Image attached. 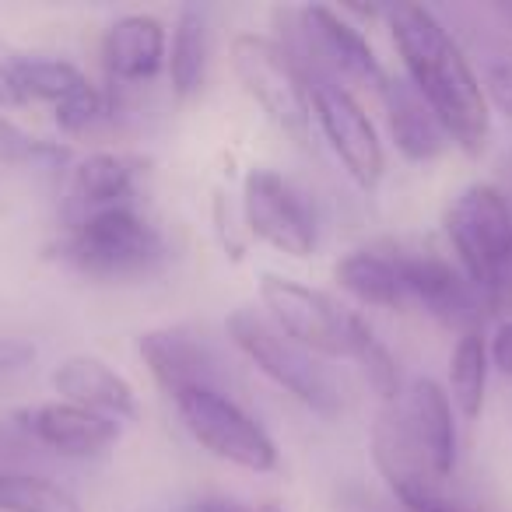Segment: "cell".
<instances>
[{"instance_id":"2","label":"cell","mask_w":512,"mask_h":512,"mask_svg":"<svg viewBox=\"0 0 512 512\" xmlns=\"http://www.w3.org/2000/svg\"><path fill=\"white\" fill-rule=\"evenodd\" d=\"M446 235L488 316L512 313V200L505 190L495 183H470L449 204Z\"/></svg>"},{"instance_id":"21","label":"cell","mask_w":512,"mask_h":512,"mask_svg":"<svg viewBox=\"0 0 512 512\" xmlns=\"http://www.w3.org/2000/svg\"><path fill=\"white\" fill-rule=\"evenodd\" d=\"M134 190V162H127L123 155H88L85 162H78L71 179V204L78 211V221L88 214L109 211V207H123Z\"/></svg>"},{"instance_id":"30","label":"cell","mask_w":512,"mask_h":512,"mask_svg":"<svg viewBox=\"0 0 512 512\" xmlns=\"http://www.w3.org/2000/svg\"><path fill=\"white\" fill-rule=\"evenodd\" d=\"M488 351H491V362H495L498 369L505 372V376H512V320L502 323V327L495 330Z\"/></svg>"},{"instance_id":"6","label":"cell","mask_w":512,"mask_h":512,"mask_svg":"<svg viewBox=\"0 0 512 512\" xmlns=\"http://www.w3.org/2000/svg\"><path fill=\"white\" fill-rule=\"evenodd\" d=\"M179 421L211 456L249 474H271L278 467V446L264 425L246 414L225 386H183L169 393Z\"/></svg>"},{"instance_id":"31","label":"cell","mask_w":512,"mask_h":512,"mask_svg":"<svg viewBox=\"0 0 512 512\" xmlns=\"http://www.w3.org/2000/svg\"><path fill=\"white\" fill-rule=\"evenodd\" d=\"M491 15L498 18V25H502L505 32H512V0H505V4H495V8H491Z\"/></svg>"},{"instance_id":"24","label":"cell","mask_w":512,"mask_h":512,"mask_svg":"<svg viewBox=\"0 0 512 512\" xmlns=\"http://www.w3.org/2000/svg\"><path fill=\"white\" fill-rule=\"evenodd\" d=\"M0 512H81V502L53 477L0 467Z\"/></svg>"},{"instance_id":"8","label":"cell","mask_w":512,"mask_h":512,"mask_svg":"<svg viewBox=\"0 0 512 512\" xmlns=\"http://www.w3.org/2000/svg\"><path fill=\"white\" fill-rule=\"evenodd\" d=\"M386 246H390L393 271H397L400 306L421 309L432 320L446 323L449 330H460V337L481 334L488 309L460 267L449 264L435 249L414 246V242H386Z\"/></svg>"},{"instance_id":"11","label":"cell","mask_w":512,"mask_h":512,"mask_svg":"<svg viewBox=\"0 0 512 512\" xmlns=\"http://www.w3.org/2000/svg\"><path fill=\"white\" fill-rule=\"evenodd\" d=\"M302 78H306L309 88L313 120L320 123V134L327 137L330 151L362 190H372L383 179L386 155L369 113L351 95V88L337 85V81L323 78V74H302Z\"/></svg>"},{"instance_id":"28","label":"cell","mask_w":512,"mask_h":512,"mask_svg":"<svg viewBox=\"0 0 512 512\" xmlns=\"http://www.w3.org/2000/svg\"><path fill=\"white\" fill-rule=\"evenodd\" d=\"M32 358H36V348H32L25 337L0 334V376L22 372L25 365H32Z\"/></svg>"},{"instance_id":"10","label":"cell","mask_w":512,"mask_h":512,"mask_svg":"<svg viewBox=\"0 0 512 512\" xmlns=\"http://www.w3.org/2000/svg\"><path fill=\"white\" fill-rule=\"evenodd\" d=\"M379 418L390 425L393 439L425 470L432 481L446 484L456 467V425L453 400L435 379H411L407 390Z\"/></svg>"},{"instance_id":"25","label":"cell","mask_w":512,"mask_h":512,"mask_svg":"<svg viewBox=\"0 0 512 512\" xmlns=\"http://www.w3.org/2000/svg\"><path fill=\"white\" fill-rule=\"evenodd\" d=\"M383 481L407 512H474L460 498L449 495L446 484L432 481L418 470H390V474H383Z\"/></svg>"},{"instance_id":"19","label":"cell","mask_w":512,"mask_h":512,"mask_svg":"<svg viewBox=\"0 0 512 512\" xmlns=\"http://www.w3.org/2000/svg\"><path fill=\"white\" fill-rule=\"evenodd\" d=\"M334 281L351 299L362 302V306L404 309L400 306V285H397V271H393V256L386 242L351 249L348 256H341L334 267Z\"/></svg>"},{"instance_id":"14","label":"cell","mask_w":512,"mask_h":512,"mask_svg":"<svg viewBox=\"0 0 512 512\" xmlns=\"http://www.w3.org/2000/svg\"><path fill=\"white\" fill-rule=\"evenodd\" d=\"M137 351L165 393H176L183 386H221V362L214 348L186 327L148 330L137 341Z\"/></svg>"},{"instance_id":"1","label":"cell","mask_w":512,"mask_h":512,"mask_svg":"<svg viewBox=\"0 0 512 512\" xmlns=\"http://www.w3.org/2000/svg\"><path fill=\"white\" fill-rule=\"evenodd\" d=\"M383 15L393 43H397L404 78L418 88L428 109L439 116L449 141L463 155L477 158L488 148L491 116L481 85L474 78V67L453 39L449 25L439 18V11L425 8V4H390Z\"/></svg>"},{"instance_id":"13","label":"cell","mask_w":512,"mask_h":512,"mask_svg":"<svg viewBox=\"0 0 512 512\" xmlns=\"http://www.w3.org/2000/svg\"><path fill=\"white\" fill-rule=\"evenodd\" d=\"M15 428L39 446L53 449L60 456H74V460L99 456L120 442V421L88 411V407L67 404V400L22 407L15 414Z\"/></svg>"},{"instance_id":"29","label":"cell","mask_w":512,"mask_h":512,"mask_svg":"<svg viewBox=\"0 0 512 512\" xmlns=\"http://www.w3.org/2000/svg\"><path fill=\"white\" fill-rule=\"evenodd\" d=\"M197 512H285L281 502H235V498H204Z\"/></svg>"},{"instance_id":"9","label":"cell","mask_w":512,"mask_h":512,"mask_svg":"<svg viewBox=\"0 0 512 512\" xmlns=\"http://www.w3.org/2000/svg\"><path fill=\"white\" fill-rule=\"evenodd\" d=\"M232 67L246 95L264 109L267 120L278 123L285 134L302 137L313 120L309 88L295 57L278 39L242 32L232 43Z\"/></svg>"},{"instance_id":"23","label":"cell","mask_w":512,"mask_h":512,"mask_svg":"<svg viewBox=\"0 0 512 512\" xmlns=\"http://www.w3.org/2000/svg\"><path fill=\"white\" fill-rule=\"evenodd\" d=\"M491 351L481 334H463L449 355V400L467 421L484 411V390H488Z\"/></svg>"},{"instance_id":"4","label":"cell","mask_w":512,"mask_h":512,"mask_svg":"<svg viewBox=\"0 0 512 512\" xmlns=\"http://www.w3.org/2000/svg\"><path fill=\"white\" fill-rule=\"evenodd\" d=\"M260 302L267 309V320L281 334H288L295 344L320 358H351L362 365L379 348V337L355 309H348L320 288L302 285V281L264 274Z\"/></svg>"},{"instance_id":"27","label":"cell","mask_w":512,"mask_h":512,"mask_svg":"<svg viewBox=\"0 0 512 512\" xmlns=\"http://www.w3.org/2000/svg\"><path fill=\"white\" fill-rule=\"evenodd\" d=\"M337 512H407L397 498H383L362 484H344L337 491Z\"/></svg>"},{"instance_id":"17","label":"cell","mask_w":512,"mask_h":512,"mask_svg":"<svg viewBox=\"0 0 512 512\" xmlns=\"http://www.w3.org/2000/svg\"><path fill=\"white\" fill-rule=\"evenodd\" d=\"M386 123L397 151L407 162H435L449 151V134L439 123V116L428 109V102L418 95V88L407 78H390L383 92Z\"/></svg>"},{"instance_id":"3","label":"cell","mask_w":512,"mask_h":512,"mask_svg":"<svg viewBox=\"0 0 512 512\" xmlns=\"http://www.w3.org/2000/svg\"><path fill=\"white\" fill-rule=\"evenodd\" d=\"M60 264L92 281H137L169 260L162 232L130 204L74 221L57 242Z\"/></svg>"},{"instance_id":"15","label":"cell","mask_w":512,"mask_h":512,"mask_svg":"<svg viewBox=\"0 0 512 512\" xmlns=\"http://www.w3.org/2000/svg\"><path fill=\"white\" fill-rule=\"evenodd\" d=\"M53 390L60 393V400L67 404L88 407L95 414H106V418L127 421L137 418V393L113 365H106L95 355H74L53 369L50 376Z\"/></svg>"},{"instance_id":"12","label":"cell","mask_w":512,"mask_h":512,"mask_svg":"<svg viewBox=\"0 0 512 512\" xmlns=\"http://www.w3.org/2000/svg\"><path fill=\"white\" fill-rule=\"evenodd\" d=\"M242 214L249 232L285 256H309L320 239L306 193L274 169H253L242 179Z\"/></svg>"},{"instance_id":"5","label":"cell","mask_w":512,"mask_h":512,"mask_svg":"<svg viewBox=\"0 0 512 512\" xmlns=\"http://www.w3.org/2000/svg\"><path fill=\"white\" fill-rule=\"evenodd\" d=\"M228 341L264 372L274 386H281L285 393H292L299 404H306L309 411L323 414V418H337L344 411V390L337 383L334 372L323 365L320 355L306 351L302 344H295L288 334H281L267 313L256 309H235L225 320Z\"/></svg>"},{"instance_id":"22","label":"cell","mask_w":512,"mask_h":512,"mask_svg":"<svg viewBox=\"0 0 512 512\" xmlns=\"http://www.w3.org/2000/svg\"><path fill=\"white\" fill-rule=\"evenodd\" d=\"M207 57H211V29H207L204 8H183L172 29V50H169V81L176 99H193L204 88L207 78Z\"/></svg>"},{"instance_id":"16","label":"cell","mask_w":512,"mask_h":512,"mask_svg":"<svg viewBox=\"0 0 512 512\" xmlns=\"http://www.w3.org/2000/svg\"><path fill=\"white\" fill-rule=\"evenodd\" d=\"M453 25L456 29L449 32L467 53L484 102H491L498 113L512 120V32H505L502 25H484L463 11H456Z\"/></svg>"},{"instance_id":"26","label":"cell","mask_w":512,"mask_h":512,"mask_svg":"<svg viewBox=\"0 0 512 512\" xmlns=\"http://www.w3.org/2000/svg\"><path fill=\"white\" fill-rule=\"evenodd\" d=\"M102 113H106L102 92L95 85H85L78 95H71V99L53 109V120H57V127L67 130V134H81V130H88L95 120H102Z\"/></svg>"},{"instance_id":"7","label":"cell","mask_w":512,"mask_h":512,"mask_svg":"<svg viewBox=\"0 0 512 512\" xmlns=\"http://www.w3.org/2000/svg\"><path fill=\"white\" fill-rule=\"evenodd\" d=\"M295 57L302 74H323L337 85H358L383 92L390 74L383 71L369 39L344 22L327 4H309L295 15L292 43H281Z\"/></svg>"},{"instance_id":"20","label":"cell","mask_w":512,"mask_h":512,"mask_svg":"<svg viewBox=\"0 0 512 512\" xmlns=\"http://www.w3.org/2000/svg\"><path fill=\"white\" fill-rule=\"evenodd\" d=\"M85 85H92V81H88L74 64H67V60L22 57V60H11V64L4 67V92L18 102H32V106L50 102V106L57 109L60 102L78 95Z\"/></svg>"},{"instance_id":"18","label":"cell","mask_w":512,"mask_h":512,"mask_svg":"<svg viewBox=\"0 0 512 512\" xmlns=\"http://www.w3.org/2000/svg\"><path fill=\"white\" fill-rule=\"evenodd\" d=\"M165 60V25L151 15H123L102 36V67L113 81H151Z\"/></svg>"}]
</instances>
